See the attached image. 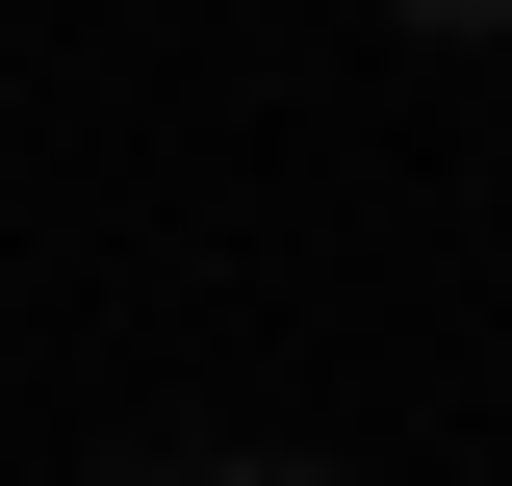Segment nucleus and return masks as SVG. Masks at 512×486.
<instances>
[{
    "label": "nucleus",
    "instance_id": "f257e3e1",
    "mask_svg": "<svg viewBox=\"0 0 512 486\" xmlns=\"http://www.w3.org/2000/svg\"><path fill=\"white\" fill-rule=\"evenodd\" d=\"M205 486H333V461H205Z\"/></svg>",
    "mask_w": 512,
    "mask_h": 486
},
{
    "label": "nucleus",
    "instance_id": "f03ea898",
    "mask_svg": "<svg viewBox=\"0 0 512 486\" xmlns=\"http://www.w3.org/2000/svg\"><path fill=\"white\" fill-rule=\"evenodd\" d=\"M410 26H512V0H410Z\"/></svg>",
    "mask_w": 512,
    "mask_h": 486
}]
</instances>
